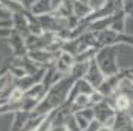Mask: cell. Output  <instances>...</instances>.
<instances>
[{
    "label": "cell",
    "mask_w": 133,
    "mask_h": 131,
    "mask_svg": "<svg viewBox=\"0 0 133 131\" xmlns=\"http://www.w3.org/2000/svg\"><path fill=\"white\" fill-rule=\"evenodd\" d=\"M84 79H87V81H88V82H90L96 89L105 82L106 76L103 75V71L100 70V67L97 66L96 60H91L90 63H88V70H87V73H85Z\"/></svg>",
    "instance_id": "obj_2"
},
{
    "label": "cell",
    "mask_w": 133,
    "mask_h": 131,
    "mask_svg": "<svg viewBox=\"0 0 133 131\" xmlns=\"http://www.w3.org/2000/svg\"><path fill=\"white\" fill-rule=\"evenodd\" d=\"M117 51H118V46L111 45V46H103L96 52L94 60L106 77L121 73L120 67H118V60H117Z\"/></svg>",
    "instance_id": "obj_1"
},
{
    "label": "cell",
    "mask_w": 133,
    "mask_h": 131,
    "mask_svg": "<svg viewBox=\"0 0 133 131\" xmlns=\"http://www.w3.org/2000/svg\"><path fill=\"white\" fill-rule=\"evenodd\" d=\"M130 128L133 130V118H132V121H130Z\"/></svg>",
    "instance_id": "obj_5"
},
{
    "label": "cell",
    "mask_w": 133,
    "mask_h": 131,
    "mask_svg": "<svg viewBox=\"0 0 133 131\" xmlns=\"http://www.w3.org/2000/svg\"><path fill=\"white\" fill-rule=\"evenodd\" d=\"M97 131H115V130L112 128V127H108V125H100Z\"/></svg>",
    "instance_id": "obj_4"
},
{
    "label": "cell",
    "mask_w": 133,
    "mask_h": 131,
    "mask_svg": "<svg viewBox=\"0 0 133 131\" xmlns=\"http://www.w3.org/2000/svg\"><path fill=\"white\" fill-rule=\"evenodd\" d=\"M100 125H102V124H100V122H97L96 119H94V121H93V122H91V124L88 125V127H87L85 130H82V131H97Z\"/></svg>",
    "instance_id": "obj_3"
}]
</instances>
